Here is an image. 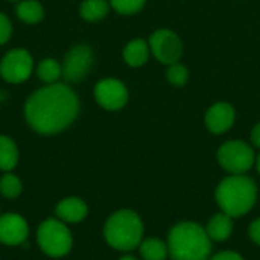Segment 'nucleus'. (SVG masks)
<instances>
[{"label":"nucleus","mask_w":260,"mask_h":260,"mask_svg":"<svg viewBox=\"0 0 260 260\" xmlns=\"http://www.w3.org/2000/svg\"><path fill=\"white\" fill-rule=\"evenodd\" d=\"M119 260H139L137 257H134V256H131V254H125V256H122Z\"/></svg>","instance_id":"nucleus-28"},{"label":"nucleus","mask_w":260,"mask_h":260,"mask_svg":"<svg viewBox=\"0 0 260 260\" xmlns=\"http://www.w3.org/2000/svg\"><path fill=\"white\" fill-rule=\"evenodd\" d=\"M254 165H256V168H257V172L260 174V154L256 157V163H254Z\"/></svg>","instance_id":"nucleus-29"},{"label":"nucleus","mask_w":260,"mask_h":260,"mask_svg":"<svg viewBox=\"0 0 260 260\" xmlns=\"http://www.w3.org/2000/svg\"><path fill=\"white\" fill-rule=\"evenodd\" d=\"M21 192H23L21 180L12 172H5L0 178V195L6 200H15L21 195Z\"/></svg>","instance_id":"nucleus-21"},{"label":"nucleus","mask_w":260,"mask_h":260,"mask_svg":"<svg viewBox=\"0 0 260 260\" xmlns=\"http://www.w3.org/2000/svg\"><path fill=\"white\" fill-rule=\"evenodd\" d=\"M139 251L143 260H165L169 254L168 244L157 238H149L140 242Z\"/></svg>","instance_id":"nucleus-19"},{"label":"nucleus","mask_w":260,"mask_h":260,"mask_svg":"<svg viewBox=\"0 0 260 260\" xmlns=\"http://www.w3.org/2000/svg\"><path fill=\"white\" fill-rule=\"evenodd\" d=\"M29 238L27 221L15 212L0 215V244L6 247L23 245Z\"/></svg>","instance_id":"nucleus-11"},{"label":"nucleus","mask_w":260,"mask_h":260,"mask_svg":"<svg viewBox=\"0 0 260 260\" xmlns=\"http://www.w3.org/2000/svg\"><path fill=\"white\" fill-rule=\"evenodd\" d=\"M248 235H250V238H251V241L254 244L260 245V218L251 222V225L248 229Z\"/></svg>","instance_id":"nucleus-26"},{"label":"nucleus","mask_w":260,"mask_h":260,"mask_svg":"<svg viewBox=\"0 0 260 260\" xmlns=\"http://www.w3.org/2000/svg\"><path fill=\"white\" fill-rule=\"evenodd\" d=\"M11 2H20V0H11Z\"/></svg>","instance_id":"nucleus-30"},{"label":"nucleus","mask_w":260,"mask_h":260,"mask_svg":"<svg viewBox=\"0 0 260 260\" xmlns=\"http://www.w3.org/2000/svg\"><path fill=\"white\" fill-rule=\"evenodd\" d=\"M34 72L32 55L21 47L9 50L0 61V76L9 84H21Z\"/></svg>","instance_id":"nucleus-7"},{"label":"nucleus","mask_w":260,"mask_h":260,"mask_svg":"<svg viewBox=\"0 0 260 260\" xmlns=\"http://www.w3.org/2000/svg\"><path fill=\"white\" fill-rule=\"evenodd\" d=\"M15 14L18 20L27 24H37L44 18V8L38 0H20Z\"/></svg>","instance_id":"nucleus-17"},{"label":"nucleus","mask_w":260,"mask_h":260,"mask_svg":"<svg viewBox=\"0 0 260 260\" xmlns=\"http://www.w3.org/2000/svg\"><path fill=\"white\" fill-rule=\"evenodd\" d=\"M105 242L122 253L136 250L143 238L142 218L129 209L114 212L104 225Z\"/></svg>","instance_id":"nucleus-4"},{"label":"nucleus","mask_w":260,"mask_h":260,"mask_svg":"<svg viewBox=\"0 0 260 260\" xmlns=\"http://www.w3.org/2000/svg\"><path fill=\"white\" fill-rule=\"evenodd\" d=\"M218 161L221 168L232 175L248 172L256 163V155L251 146L242 140H230L218 149Z\"/></svg>","instance_id":"nucleus-6"},{"label":"nucleus","mask_w":260,"mask_h":260,"mask_svg":"<svg viewBox=\"0 0 260 260\" xmlns=\"http://www.w3.org/2000/svg\"><path fill=\"white\" fill-rule=\"evenodd\" d=\"M110 5L120 15H133L143 9L146 0H110Z\"/></svg>","instance_id":"nucleus-22"},{"label":"nucleus","mask_w":260,"mask_h":260,"mask_svg":"<svg viewBox=\"0 0 260 260\" xmlns=\"http://www.w3.org/2000/svg\"><path fill=\"white\" fill-rule=\"evenodd\" d=\"M149 52H151V49H149L148 41H145L143 38L131 40L123 47V61L129 67H142L148 62Z\"/></svg>","instance_id":"nucleus-15"},{"label":"nucleus","mask_w":260,"mask_h":260,"mask_svg":"<svg viewBox=\"0 0 260 260\" xmlns=\"http://www.w3.org/2000/svg\"><path fill=\"white\" fill-rule=\"evenodd\" d=\"M149 49L161 64L171 66L180 61L183 55V41L171 29H158L149 38Z\"/></svg>","instance_id":"nucleus-8"},{"label":"nucleus","mask_w":260,"mask_h":260,"mask_svg":"<svg viewBox=\"0 0 260 260\" xmlns=\"http://www.w3.org/2000/svg\"><path fill=\"white\" fill-rule=\"evenodd\" d=\"M168 250L172 260H209L212 239L200 224L184 221L169 232Z\"/></svg>","instance_id":"nucleus-2"},{"label":"nucleus","mask_w":260,"mask_h":260,"mask_svg":"<svg viewBox=\"0 0 260 260\" xmlns=\"http://www.w3.org/2000/svg\"><path fill=\"white\" fill-rule=\"evenodd\" d=\"M251 142H253L254 146L260 148V123H257L251 131Z\"/></svg>","instance_id":"nucleus-27"},{"label":"nucleus","mask_w":260,"mask_h":260,"mask_svg":"<svg viewBox=\"0 0 260 260\" xmlns=\"http://www.w3.org/2000/svg\"><path fill=\"white\" fill-rule=\"evenodd\" d=\"M209 260H244V257L236 251H221V253L209 257Z\"/></svg>","instance_id":"nucleus-25"},{"label":"nucleus","mask_w":260,"mask_h":260,"mask_svg":"<svg viewBox=\"0 0 260 260\" xmlns=\"http://www.w3.org/2000/svg\"><path fill=\"white\" fill-rule=\"evenodd\" d=\"M110 6L108 0H84L79 6V14L85 21L94 23L108 15Z\"/></svg>","instance_id":"nucleus-18"},{"label":"nucleus","mask_w":260,"mask_h":260,"mask_svg":"<svg viewBox=\"0 0 260 260\" xmlns=\"http://www.w3.org/2000/svg\"><path fill=\"white\" fill-rule=\"evenodd\" d=\"M37 244L43 254L61 259L72 251L73 235L66 222L58 218H47L37 229Z\"/></svg>","instance_id":"nucleus-5"},{"label":"nucleus","mask_w":260,"mask_h":260,"mask_svg":"<svg viewBox=\"0 0 260 260\" xmlns=\"http://www.w3.org/2000/svg\"><path fill=\"white\" fill-rule=\"evenodd\" d=\"M94 99L104 110L117 111L128 102V88L116 78H105L96 84Z\"/></svg>","instance_id":"nucleus-10"},{"label":"nucleus","mask_w":260,"mask_h":260,"mask_svg":"<svg viewBox=\"0 0 260 260\" xmlns=\"http://www.w3.org/2000/svg\"><path fill=\"white\" fill-rule=\"evenodd\" d=\"M206 233L212 241L216 242L227 241L233 233V218L224 212L213 215L206 225Z\"/></svg>","instance_id":"nucleus-14"},{"label":"nucleus","mask_w":260,"mask_h":260,"mask_svg":"<svg viewBox=\"0 0 260 260\" xmlns=\"http://www.w3.org/2000/svg\"><path fill=\"white\" fill-rule=\"evenodd\" d=\"M236 119L235 108L229 102H216L206 113V126L212 134H224L227 133Z\"/></svg>","instance_id":"nucleus-12"},{"label":"nucleus","mask_w":260,"mask_h":260,"mask_svg":"<svg viewBox=\"0 0 260 260\" xmlns=\"http://www.w3.org/2000/svg\"><path fill=\"white\" fill-rule=\"evenodd\" d=\"M18 148L8 136H0V171L12 172L18 165Z\"/></svg>","instance_id":"nucleus-16"},{"label":"nucleus","mask_w":260,"mask_h":260,"mask_svg":"<svg viewBox=\"0 0 260 260\" xmlns=\"http://www.w3.org/2000/svg\"><path fill=\"white\" fill-rule=\"evenodd\" d=\"M12 35V24L8 15L0 12V46L6 44Z\"/></svg>","instance_id":"nucleus-24"},{"label":"nucleus","mask_w":260,"mask_h":260,"mask_svg":"<svg viewBox=\"0 0 260 260\" xmlns=\"http://www.w3.org/2000/svg\"><path fill=\"white\" fill-rule=\"evenodd\" d=\"M88 215L87 203L79 197H67L62 198L55 206V218L69 224H79Z\"/></svg>","instance_id":"nucleus-13"},{"label":"nucleus","mask_w":260,"mask_h":260,"mask_svg":"<svg viewBox=\"0 0 260 260\" xmlns=\"http://www.w3.org/2000/svg\"><path fill=\"white\" fill-rule=\"evenodd\" d=\"M93 50L87 44L73 46L62 61V78L67 82H81L90 72L93 66Z\"/></svg>","instance_id":"nucleus-9"},{"label":"nucleus","mask_w":260,"mask_h":260,"mask_svg":"<svg viewBox=\"0 0 260 260\" xmlns=\"http://www.w3.org/2000/svg\"><path fill=\"white\" fill-rule=\"evenodd\" d=\"M79 113V99L66 84L55 82L34 91L24 104V119L40 136H55L67 129Z\"/></svg>","instance_id":"nucleus-1"},{"label":"nucleus","mask_w":260,"mask_h":260,"mask_svg":"<svg viewBox=\"0 0 260 260\" xmlns=\"http://www.w3.org/2000/svg\"><path fill=\"white\" fill-rule=\"evenodd\" d=\"M37 75L46 85H49V84L58 82V79L62 76V69L56 59L44 58L37 66Z\"/></svg>","instance_id":"nucleus-20"},{"label":"nucleus","mask_w":260,"mask_h":260,"mask_svg":"<svg viewBox=\"0 0 260 260\" xmlns=\"http://www.w3.org/2000/svg\"><path fill=\"white\" fill-rule=\"evenodd\" d=\"M166 78L168 81L175 85V87H183L187 81H189V70L186 66L180 64V62H175V64H171L166 70Z\"/></svg>","instance_id":"nucleus-23"},{"label":"nucleus","mask_w":260,"mask_h":260,"mask_svg":"<svg viewBox=\"0 0 260 260\" xmlns=\"http://www.w3.org/2000/svg\"><path fill=\"white\" fill-rule=\"evenodd\" d=\"M218 206L232 218H241L248 213L257 198V186L245 174L224 178L215 192Z\"/></svg>","instance_id":"nucleus-3"}]
</instances>
